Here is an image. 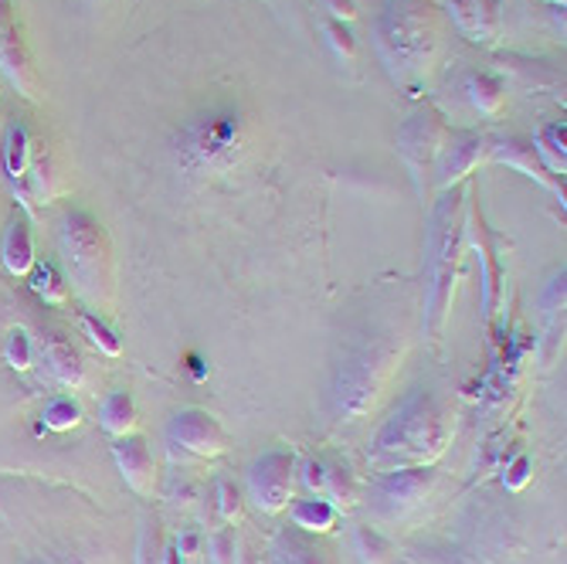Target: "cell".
<instances>
[{
	"label": "cell",
	"instance_id": "3957f363",
	"mask_svg": "<svg viewBox=\"0 0 567 564\" xmlns=\"http://www.w3.org/2000/svg\"><path fill=\"white\" fill-rule=\"evenodd\" d=\"M62 248H65L69 273L79 279L82 289L95 293L99 279H102V263H106V255H102L99 228L85 215H69L65 228H62Z\"/></svg>",
	"mask_w": 567,
	"mask_h": 564
},
{
	"label": "cell",
	"instance_id": "7c38bea8",
	"mask_svg": "<svg viewBox=\"0 0 567 564\" xmlns=\"http://www.w3.org/2000/svg\"><path fill=\"white\" fill-rule=\"evenodd\" d=\"M44 425L48 429H55V432H65V429H72V425H79V419H82V412H79V404L69 398V394H55L48 404H44Z\"/></svg>",
	"mask_w": 567,
	"mask_h": 564
},
{
	"label": "cell",
	"instance_id": "8fae6325",
	"mask_svg": "<svg viewBox=\"0 0 567 564\" xmlns=\"http://www.w3.org/2000/svg\"><path fill=\"white\" fill-rule=\"evenodd\" d=\"M333 506L327 500H302L292 506V521L299 527H309V531H327L333 524Z\"/></svg>",
	"mask_w": 567,
	"mask_h": 564
},
{
	"label": "cell",
	"instance_id": "44dd1931",
	"mask_svg": "<svg viewBox=\"0 0 567 564\" xmlns=\"http://www.w3.org/2000/svg\"><path fill=\"white\" fill-rule=\"evenodd\" d=\"M167 564H177V551H171V554H167Z\"/></svg>",
	"mask_w": 567,
	"mask_h": 564
},
{
	"label": "cell",
	"instance_id": "ba28073f",
	"mask_svg": "<svg viewBox=\"0 0 567 564\" xmlns=\"http://www.w3.org/2000/svg\"><path fill=\"white\" fill-rule=\"evenodd\" d=\"M116 459H120V470L130 480V486L143 490L146 476H150V452H146V445L140 439H123L116 445Z\"/></svg>",
	"mask_w": 567,
	"mask_h": 564
},
{
	"label": "cell",
	"instance_id": "5b68a950",
	"mask_svg": "<svg viewBox=\"0 0 567 564\" xmlns=\"http://www.w3.org/2000/svg\"><path fill=\"white\" fill-rule=\"evenodd\" d=\"M171 435L194 449V452H218L221 449V429L208 419V416H200V412H184L174 419L171 425Z\"/></svg>",
	"mask_w": 567,
	"mask_h": 564
},
{
	"label": "cell",
	"instance_id": "277c9868",
	"mask_svg": "<svg viewBox=\"0 0 567 564\" xmlns=\"http://www.w3.org/2000/svg\"><path fill=\"white\" fill-rule=\"evenodd\" d=\"M248 483H251L255 503L266 506V510H279L289 496V486H292V459L282 452L262 455L259 463L251 466Z\"/></svg>",
	"mask_w": 567,
	"mask_h": 564
},
{
	"label": "cell",
	"instance_id": "d6986e66",
	"mask_svg": "<svg viewBox=\"0 0 567 564\" xmlns=\"http://www.w3.org/2000/svg\"><path fill=\"white\" fill-rule=\"evenodd\" d=\"M306 483H309V486H323V483H327V473H323V466H317V463L309 466V470H306Z\"/></svg>",
	"mask_w": 567,
	"mask_h": 564
},
{
	"label": "cell",
	"instance_id": "7a4b0ae2",
	"mask_svg": "<svg viewBox=\"0 0 567 564\" xmlns=\"http://www.w3.org/2000/svg\"><path fill=\"white\" fill-rule=\"evenodd\" d=\"M442 439H445L442 412L432 398L415 394V398H408L394 412V419L384 425L378 445L381 452H391L401 459H425L442 449Z\"/></svg>",
	"mask_w": 567,
	"mask_h": 564
},
{
	"label": "cell",
	"instance_id": "9c48e42d",
	"mask_svg": "<svg viewBox=\"0 0 567 564\" xmlns=\"http://www.w3.org/2000/svg\"><path fill=\"white\" fill-rule=\"evenodd\" d=\"M429 470H404V473H394L381 483V490L391 496V500H419L422 490L429 486Z\"/></svg>",
	"mask_w": 567,
	"mask_h": 564
},
{
	"label": "cell",
	"instance_id": "4fadbf2b",
	"mask_svg": "<svg viewBox=\"0 0 567 564\" xmlns=\"http://www.w3.org/2000/svg\"><path fill=\"white\" fill-rule=\"evenodd\" d=\"M31 289L48 302H59L65 296V283L59 279V273L51 263H34L31 266Z\"/></svg>",
	"mask_w": 567,
	"mask_h": 564
},
{
	"label": "cell",
	"instance_id": "ffe728a7",
	"mask_svg": "<svg viewBox=\"0 0 567 564\" xmlns=\"http://www.w3.org/2000/svg\"><path fill=\"white\" fill-rule=\"evenodd\" d=\"M527 480V459H520L517 466H513V480H509V486H520Z\"/></svg>",
	"mask_w": 567,
	"mask_h": 564
},
{
	"label": "cell",
	"instance_id": "8992f818",
	"mask_svg": "<svg viewBox=\"0 0 567 564\" xmlns=\"http://www.w3.org/2000/svg\"><path fill=\"white\" fill-rule=\"evenodd\" d=\"M0 259H4L8 273L24 276L34 266V242H31V228L24 218H14L11 228L4 232V245H0Z\"/></svg>",
	"mask_w": 567,
	"mask_h": 564
},
{
	"label": "cell",
	"instance_id": "52a82bcc",
	"mask_svg": "<svg viewBox=\"0 0 567 564\" xmlns=\"http://www.w3.org/2000/svg\"><path fill=\"white\" fill-rule=\"evenodd\" d=\"M44 361H48L51 371H55V378L62 384H79L82 381V361H79V353L62 337H51L44 343Z\"/></svg>",
	"mask_w": 567,
	"mask_h": 564
},
{
	"label": "cell",
	"instance_id": "5bb4252c",
	"mask_svg": "<svg viewBox=\"0 0 567 564\" xmlns=\"http://www.w3.org/2000/svg\"><path fill=\"white\" fill-rule=\"evenodd\" d=\"M4 164H8L11 177H21L24 167H28V136H24L21 126H11V133L4 140Z\"/></svg>",
	"mask_w": 567,
	"mask_h": 564
},
{
	"label": "cell",
	"instance_id": "e0dca14e",
	"mask_svg": "<svg viewBox=\"0 0 567 564\" xmlns=\"http://www.w3.org/2000/svg\"><path fill=\"white\" fill-rule=\"evenodd\" d=\"M8 361L18 371L31 368V337L24 330H11V337H8Z\"/></svg>",
	"mask_w": 567,
	"mask_h": 564
},
{
	"label": "cell",
	"instance_id": "ac0fdd59",
	"mask_svg": "<svg viewBox=\"0 0 567 564\" xmlns=\"http://www.w3.org/2000/svg\"><path fill=\"white\" fill-rule=\"evenodd\" d=\"M24 564H82L75 554H41V557H31Z\"/></svg>",
	"mask_w": 567,
	"mask_h": 564
},
{
	"label": "cell",
	"instance_id": "9a60e30c",
	"mask_svg": "<svg viewBox=\"0 0 567 564\" xmlns=\"http://www.w3.org/2000/svg\"><path fill=\"white\" fill-rule=\"evenodd\" d=\"M276 564H327L323 551L309 547V544H299V541H289V547L276 551Z\"/></svg>",
	"mask_w": 567,
	"mask_h": 564
},
{
	"label": "cell",
	"instance_id": "6da1fadb",
	"mask_svg": "<svg viewBox=\"0 0 567 564\" xmlns=\"http://www.w3.org/2000/svg\"><path fill=\"white\" fill-rule=\"evenodd\" d=\"M241 120L231 106H212L200 116L187 120L177 136V157L187 171L218 167L235 157Z\"/></svg>",
	"mask_w": 567,
	"mask_h": 564
},
{
	"label": "cell",
	"instance_id": "2e32d148",
	"mask_svg": "<svg viewBox=\"0 0 567 564\" xmlns=\"http://www.w3.org/2000/svg\"><path fill=\"white\" fill-rule=\"evenodd\" d=\"M82 330L89 334V340L95 343V347H102L106 353H120V340L113 337V330L102 324V320H95L92 314H82Z\"/></svg>",
	"mask_w": 567,
	"mask_h": 564
},
{
	"label": "cell",
	"instance_id": "30bf717a",
	"mask_svg": "<svg viewBox=\"0 0 567 564\" xmlns=\"http://www.w3.org/2000/svg\"><path fill=\"white\" fill-rule=\"evenodd\" d=\"M102 425H106L110 432H126L133 425V401L126 391H113L106 401H102Z\"/></svg>",
	"mask_w": 567,
	"mask_h": 564
}]
</instances>
